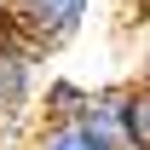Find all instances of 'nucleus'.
I'll list each match as a JSON object with an SVG mask.
<instances>
[{
	"label": "nucleus",
	"instance_id": "5",
	"mask_svg": "<svg viewBox=\"0 0 150 150\" xmlns=\"http://www.w3.org/2000/svg\"><path fill=\"white\" fill-rule=\"evenodd\" d=\"M29 150H110V144H98L81 121H35L29 127Z\"/></svg>",
	"mask_w": 150,
	"mask_h": 150
},
{
	"label": "nucleus",
	"instance_id": "9",
	"mask_svg": "<svg viewBox=\"0 0 150 150\" xmlns=\"http://www.w3.org/2000/svg\"><path fill=\"white\" fill-rule=\"evenodd\" d=\"M18 150H29V144H18Z\"/></svg>",
	"mask_w": 150,
	"mask_h": 150
},
{
	"label": "nucleus",
	"instance_id": "3",
	"mask_svg": "<svg viewBox=\"0 0 150 150\" xmlns=\"http://www.w3.org/2000/svg\"><path fill=\"white\" fill-rule=\"evenodd\" d=\"M81 127L110 150H133V87H93Z\"/></svg>",
	"mask_w": 150,
	"mask_h": 150
},
{
	"label": "nucleus",
	"instance_id": "4",
	"mask_svg": "<svg viewBox=\"0 0 150 150\" xmlns=\"http://www.w3.org/2000/svg\"><path fill=\"white\" fill-rule=\"evenodd\" d=\"M87 98H93V87L58 75V81L40 87V121H81V115H87Z\"/></svg>",
	"mask_w": 150,
	"mask_h": 150
},
{
	"label": "nucleus",
	"instance_id": "1",
	"mask_svg": "<svg viewBox=\"0 0 150 150\" xmlns=\"http://www.w3.org/2000/svg\"><path fill=\"white\" fill-rule=\"evenodd\" d=\"M87 12H93V0H12L6 29L23 35V40L40 52V46H64V40H75V29L87 23Z\"/></svg>",
	"mask_w": 150,
	"mask_h": 150
},
{
	"label": "nucleus",
	"instance_id": "2",
	"mask_svg": "<svg viewBox=\"0 0 150 150\" xmlns=\"http://www.w3.org/2000/svg\"><path fill=\"white\" fill-rule=\"evenodd\" d=\"M29 104H40V52L0 29V115H23Z\"/></svg>",
	"mask_w": 150,
	"mask_h": 150
},
{
	"label": "nucleus",
	"instance_id": "7",
	"mask_svg": "<svg viewBox=\"0 0 150 150\" xmlns=\"http://www.w3.org/2000/svg\"><path fill=\"white\" fill-rule=\"evenodd\" d=\"M6 18H12V0H0V29H6Z\"/></svg>",
	"mask_w": 150,
	"mask_h": 150
},
{
	"label": "nucleus",
	"instance_id": "8",
	"mask_svg": "<svg viewBox=\"0 0 150 150\" xmlns=\"http://www.w3.org/2000/svg\"><path fill=\"white\" fill-rule=\"evenodd\" d=\"M144 93H150V75H144Z\"/></svg>",
	"mask_w": 150,
	"mask_h": 150
},
{
	"label": "nucleus",
	"instance_id": "6",
	"mask_svg": "<svg viewBox=\"0 0 150 150\" xmlns=\"http://www.w3.org/2000/svg\"><path fill=\"white\" fill-rule=\"evenodd\" d=\"M133 150H150V93H144V81L133 87Z\"/></svg>",
	"mask_w": 150,
	"mask_h": 150
},
{
	"label": "nucleus",
	"instance_id": "10",
	"mask_svg": "<svg viewBox=\"0 0 150 150\" xmlns=\"http://www.w3.org/2000/svg\"><path fill=\"white\" fill-rule=\"evenodd\" d=\"M0 150H6V144H0Z\"/></svg>",
	"mask_w": 150,
	"mask_h": 150
}]
</instances>
